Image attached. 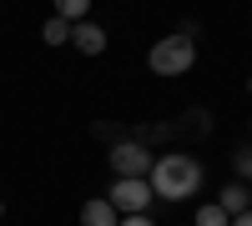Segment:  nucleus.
Returning <instances> with one entry per match:
<instances>
[{"label": "nucleus", "mask_w": 252, "mask_h": 226, "mask_svg": "<svg viewBox=\"0 0 252 226\" xmlns=\"http://www.w3.org/2000/svg\"><path fill=\"white\" fill-rule=\"evenodd\" d=\"M247 91H252V75H247Z\"/></svg>", "instance_id": "obj_15"}, {"label": "nucleus", "mask_w": 252, "mask_h": 226, "mask_svg": "<svg viewBox=\"0 0 252 226\" xmlns=\"http://www.w3.org/2000/svg\"><path fill=\"white\" fill-rule=\"evenodd\" d=\"M71 46L81 55H101V50H106V30L91 25V20H81V25H71Z\"/></svg>", "instance_id": "obj_5"}, {"label": "nucleus", "mask_w": 252, "mask_h": 226, "mask_svg": "<svg viewBox=\"0 0 252 226\" xmlns=\"http://www.w3.org/2000/svg\"><path fill=\"white\" fill-rule=\"evenodd\" d=\"M86 0H61V5H56V20H66V25H81V20H86Z\"/></svg>", "instance_id": "obj_9"}, {"label": "nucleus", "mask_w": 252, "mask_h": 226, "mask_svg": "<svg viewBox=\"0 0 252 226\" xmlns=\"http://www.w3.org/2000/svg\"><path fill=\"white\" fill-rule=\"evenodd\" d=\"M116 226H157V221H152V216H121Z\"/></svg>", "instance_id": "obj_12"}, {"label": "nucleus", "mask_w": 252, "mask_h": 226, "mask_svg": "<svg viewBox=\"0 0 252 226\" xmlns=\"http://www.w3.org/2000/svg\"><path fill=\"white\" fill-rule=\"evenodd\" d=\"M232 226H252V211H242V216H232Z\"/></svg>", "instance_id": "obj_13"}, {"label": "nucleus", "mask_w": 252, "mask_h": 226, "mask_svg": "<svg viewBox=\"0 0 252 226\" xmlns=\"http://www.w3.org/2000/svg\"><path fill=\"white\" fill-rule=\"evenodd\" d=\"M146 66H152V75H187V71L197 66V40H192V30H177V35L152 40Z\"/></svg>", "instance_id": "obj_2"}, {"label": "nucleus", "mask_w": 252, "mask_h": 226, "mask_svg": "<svg viewBox=\"0 0 252 226\" xmlns=\"http://www.w3.org/2000/svg\"><path fill=\"white\" fill-rule=\"evenodd\" d=\"M111 206H116V216H146V206H152V186L146 181H111Z\"/></svg>", "instance_id": "obj_4"}, {"label": "nucleus", "mask_w": 252, "mask_h": 226, "mask_svg": "<svg viewBox=\"0 0 252 226\" xmlns=\"http://www.w3.org/2000/svg\"><path fill=\"white\" fill-rule=\"evenodd\" d=\"M217 206H222L227 216H242V211H252V191L242 186V181H227V186L217 191Z\"/></svg>", "instance_id": "obj_6"}, {"label": "nucleus", "mask_w": 252, "mask_h": 226, "mask_svg": "<svg viewBox=\"0 0 252 226\" xmlns=\"http://www.w3.org/2000/svg\"><path fill=\"white\" fill-rule=\"evenodd\" d=\"M116 221L121 216H116V206H111L106 196H91L86 206H81V226H116Z\"/></svg>", "instance_id": "obj_7"}, {"label": "nucleus", "mask_w": 252, "mask_h": 226, "mask_svg": "<svg viewBox=\"0 0 252 226\" xmlns=\"http://www.w3.org/2000/svg\"><path fill=\"white\" fill-rule=\"evenodd\" d=\"M0 216H5V201H0Z\"/></svg>", "instance_id": "obj_14"}, {"label": "nucleus", "mask_w": 252, "mask_h": 226, "mask_svg": "<svg viewBox=\"0 0 252 226\" xmlns=\"http://www.w3.org/2000/svg\"><path fill=\"white\" fill-rule=\"evenodd\" d=\"M40 40H46V46H66V40H71V25H66V20H46V25H40Z\"/></svg>", "instance_id": "obj_10"}, {"label": "nucleus", "mask_w": 252, "mask_h": 226, "mask_svg": "<svg viewBox=\"0 0 252 226\" xmlns=\"http://www.w3.org/2000/svg\"><path fill=\"white\" fill-rule=\"evenodd\" d=\"M232 171H237V181H242V186H247V181H252V146L232 156Z\"/></svg>", "instance_id": "obj_11"}, {"label": "nucleus", "mask_w": 252, "mask_h": 226, "mask_svg": "<svg viewBox=\"0 0 252 226\" xmlns=\"http://www.w3.org/2000/svg\"><path fill=\"white\" fill-rule=\"evenodd\" d=\"M146 186H152L157 201H187V196H197V186H202V161L187 156V151H166V156L152 161Z\"/></svg>", "instance_id": "obj_1"}, {"label": "nucleus", "mask_w": 252, "mask_h": 226, "mask_svg": "<svg viewBox=\"0 0 252 226\" xmlns=\"http://www.w3.org/2000/svg\"><path fill=\"white\" fill-rule=\"evenodd\" d=\"M106 161H111V171H116V181H146L152 176V146H141V141H111V151H106Z\"/></svg>", "instance_id": "obj_3"}, {"label": "nucleus", "mask_w": 252, "mask_h": 226, "mask_svg": "<svg viewBox=\"0 0 252 226\" xmlns=\"http://www.w3.org/2000/svg\"><path fill=\"white\" fill-rule=\"evenodd\" d=\"M192 226H232V216H227L217 201H202V206H197V216H192Z\"/></svg>", "instance_id": "obj_8"}]
</instances>
